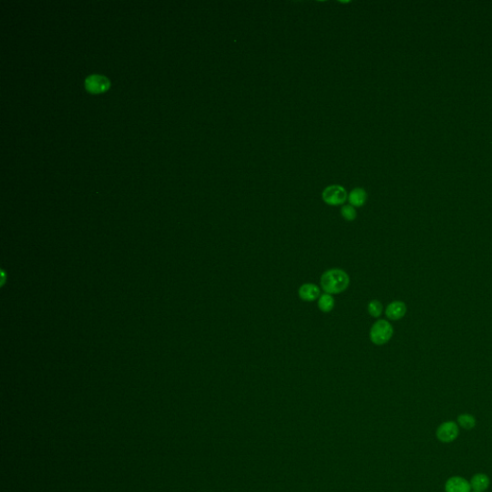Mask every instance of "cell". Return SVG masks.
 Here are the masks:
<instances>
[{
    "instance_id": "8992f818",
    "label": "cell",
    "mask_w": 492,
    "mask_h": 492,
    "mask_svg": "<svg viewBox=\"0 0 492 492\" xmlns=\"http://www.w3.org/2000/svg\"><path fill=\"white\" fill-rule=\"evenodd\" d=\"M298 295L305 302H314L320 297V290L315 284L306 283L299 288Z\"/></svg>"
},
{
    "instance_id": "3957f363",
    "label": "cell",
    "mask_w": 492,
    "mask_h": 492,
    "mask_svg": "<svg viewBox=\"0 0 492 492\" xmlns=\"http://www.w3.org/2000/svg\"><path fill=\"white\" fill-rule=\"evenodd\" d=\"M323 201L329 206H339L346 201L347 193L344 188L339 185L327 186L322 193Z\"/></svg>"
},
{
    "instance_id": "6da1fadb",
    "label": "cell",
    "mask_w": 492,
    "mask_h": 492,
    "mask_svg": "<svg viewBox=\"0 0 492 492\" xmlns=\"http://www.w3.org/2000/svg\"><path fill=\"white\" fill-rule=\"evenodd\" d=\"M350 285V278L340 268H332L325 271L320 277V286L325 293L339 294L346 291Z\"/></svg>"
},
{
    "instance_id": "8fae6325",
    "label": "cell",
    "mask_w": 492,
    "mask_h": 492,
    "mask_svg": "<svg viewBox=\"0 0 492 492\" xmlns=\"http://www.w3.org/2000/svg\"><path fill=\"white\" fill-rule=\"evenodd\" d=\"M317 307L324 314L331 313L333 309L335 308V299L332 296L331 294L324 293L322 295H320V297L318 298Z\"/></svg>"
},
{
    "instance_id": "5bb4252c",
    "label": "cell",
    "mask_w": 492,
    "mask_h": 492,
    "mask_svg": "<svg viewBox=\"0 0 492 492\" xmlns=\"http://www.w3.org/2000/svg\"><path fill=\"white\" fill-rule=\"evenodd\" d=\"M340 214L346 221H354L357 218L355 207L351 205H344L340 210Z\"/></svg>"
},
{
    "instance_id": "4fadbf2b",
    "label": "cell",
    "mask_w": 492,
    "mask_h": 492,
    "mask_svg": "<svg viewBox=\"0 0 492 492\" xmlns=\"http://www.w3.org/2000/svg\"><path fill=\"white\" fill-rule=\"evenodd\" d=\"M367 312L372 317L378 318L383 313V305L379 300H371L367 304Z\"/></svg>"
},
{
    "instance_id": "277c9868",
    "label": "cell",
    "mask_w": 492,
    "mask_h": 492,
    "mask_svg": "<svg viewBox=\"0 0 492 492\" xmlns=\"http://www.w3.org/2000/svg\"><path fill=\"white\" fill-rule=\"evenodd\" d=\"M459 436V427L457 423L447 421L442 423L436 430V437L445 443L452 442Z\"/></svg>"
},
{
    "instance_id": "9c48e42d",
    "label": "cell",
    "mask_w": 492,
    "mask_h": 492,
    "mask_svg": "<svg viewBox=\"0 0 492 492\" xmlns=\"http://www.w3.org/2000/svg\"><path fill=\"white\" fill-rule=\"evenodd\" d=\"M367 199V194L365 191L361 188H356L348 195V201L351 206L355 208H361L365 204Z\"/></svg>"
},
{
    "instance_id": "5b68a950",
    "label": "cell",
    "mask_w": 492,
    "mask_h": 492,
    "mask_svg": "<svg viewBox=\"0 0 492 492\" xmlns=\"http://www.w3.org/2000/svg\"><path fill=\"white\" fill-rule=\"evenodd\" d=\"M85 86L90 92L97 93L108 89L110 87V81L102 75L93 74L85 80Z\"/></svg>"
},
{
    "instance_id": "52a82bcc",
    "label": "cell",
    "mask_w": 492,
    "mask_h": 492,
    "mask_svg": "<svg viewBox=\"0 0 492 492\" xmlns=\"http://www.w3.org/2000/svg\"><path fill=\"white\" fill-rule=\"evenodd\" d=\"M446 492H470L471 484L467 480L460 476L451 477L445 484Z\"/></svg>"
},
{
    "instance_id": "30bf717a",
    "label": "cell",
    "mask_w": 492,
    "mask_h": 492,
    "mask_svg": "<svg viewBox=\"0 0 492 492\" xmlns=\"http://www.w3.org/2000/svg\"><path fill=\"white\" fill-rule=\"evenodd\" d=\"M490 484V480L487 475L483 473H478L476 475L472 477L471 479V488L474 489V491L483 492L488 488Z\"/></svg>"
},
{
    "instance_id": "9a60e30c",
    "label": "cell",
    "mask_w": 492,
    "mask_h": 492,
    "mask_svg": "<svg viewBox=\"0 0 492 492\" xmlns=\"http://www.w3.org/2000/svg\"><path fill=\"white\" fill-rule=\"evenodd\" d=\"M474 492H478V491H474Z\"/></svg>"
},
{
    "instance_id": "ba28073f",
    "label": "cell",
    "mask_w": 492,
    "mask_h": 492,
    "mask_svg": "<svg viewBox=\"0 0 492 492\" xmlns=\"http://www.w3.org/2000/svg\"><path fill=\"white\" fill-rule=\"evenodd\" d=\"M407 313V306L403 301H393L386 308V315L390 320H399Z\"/></svg>"
},
{
    "instance_id": "7c38bea8",
    "label": "cell",
    "mask_w": 492,
    "mask_h": 492,
    "mask_svg": "<svg viewBox=\"0 0 492 492\" xmlns=\"http://www.w3.org/2000/svg\"><path fill=\"white\" fill-rule=\"evenodd\" d=\"M458 423L460 424V427L463 428L465 430H472L473 428L476 426V419L471 414L463 413V414L459 415Z\"/></svg>"
},
{
    "instance_id": "7a4b0ae2",
    "label": "cell",
    "mask_w": 492,
    "mask_h": 492,
    "mask_svg": "<svg viewBox=\"0 0 492 492\" xmlns=\"http://www.w3.org/2000/svg\"><path fill=\"white\" fill-rule=\"evenodd\" d=\"M393 336V327L385 319H379L371 326L369 338L375 345H384L387 343Z\"/></svg>"
}]
</instances>
